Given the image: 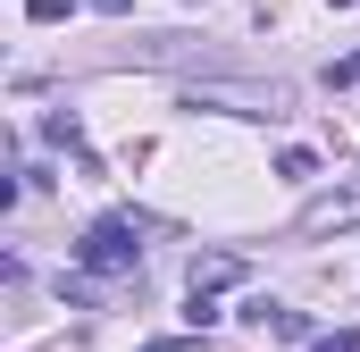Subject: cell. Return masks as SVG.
<instances>
[{
    "mask_svg": "<svg viewBox=\"0 0 360 352\" xmlns=\"http://www.w3.org/2000/svg\"><path fill=\"white\" fill-rule=\"evenodd\" d=\"M143 352H193V344H184V336H168V344H143Z\"/></svg>",
    "mask_w": 360,
    "mask_h": 352,
    "instance_id": "9",
    "label": "cell"
},
{
    "mask_svg": "<svg viewBox=\"0 0 360 352\" xmlns=\"http://www.w3.org/2000/svg\"><path fill=\"white\" fill-rule=\"evenodd\" d=\"M276 176H319V151H302V143H293V151L276 160Z\"/></svg>",
    "mask_w": 360,
    "mask_h": 352,
    "instance_id": "5",
    "label": "cell"
},
{
    "mask_svg": "<svg viewBox=\"0 0 360 352\" xmlns=\"http://www.w3.org/2000/svg\"><path fill=\"white\" fill-rule=\"evenodd\" d=\"M76 260H84L92 277H117V268H134V260H143V227H134V218H101L84 244H76Z\"/></svg>",
    "mask_w": 360,
    "mask_h": 352,
    "instance_id": "1",
    "label": "cell"
},
{
    "mask_svg": "<svg viewBox=\"0 0 360 352\" xmlns=\"http://www.w3.org/2000/svg\"><path fill=\"white\" fill-rule=\"evenodd\" d=\"M68 8H76V0H25V17H34V25H59Z\"/></svg>",
    "mask_w": 360,
    "mask_h": 352,
    "instance_id": "7",
    "label": "cell"
},
{
    "mask_svg": "<svg viewBox=\"0 0 360 352\" xmlns=\"http://www.w3.org/2000/svg\"><path fill=\"white\" fill-rule=\"evenodd\" d=\"M327 8H352V0H327Z\"/></svg>",
    "mask_w": 360,
    "mask_h": 352,
    "instance_id": "10",
    "label": "cell"
},
{
    "mask_svg": "<svg viewBox=\"0 0 360 352\" xmlns=\"http://www.w3.org/2000/svg\"><path fill=\"white\" fill-rule=\"evenodd\" d=\"M310 352H360V327H335V336H310Z\"/></svg>",
    "mask_w": 360,
    "mask_h": 352,
    "instance_id": "6",
    "label": "cell"
},
{
    "mask_svg": "<svg viewBox=\"0 0 360 352\" xmlns=\"http://www.w3.org/2000/svg\"><path fill=\"white\" fill-rule=\"evenodd\" d=\"M327 84H360V51H352V59H335V68H327Z\"/></svg>",
    "mask_w": 360,
    "mask_h": 352,
    "instance_id": "8",
    "label": "cell"
},
{
    "mask_svg": "<svg viewBox=\"0 0 360 352\" xmlns=\"http://www.w3.org/2000/svg\"><path fill=\"white\" fill-rule=\"evenodd\" d=\"M360 218V193H335V201H310L302 210V235H327V227H352Z\"/></svg>",
    "mask_w": 360,
    "mask_h": 352,
    "instance_id": "2",
    "label": "cell"
},
{
    "mask_svg": "<svg viewBox=\"0 0 360 352\" xmlns=\"http://www.w3.org/2000/svg\"><path fill=\"white\" fill-rule=\"evenodd\" d=\"M269 327H276V336H293V344H310V319H302V310H276V302H269Z\"/></svg>",
    "mask_w": 360,
    "mask_h": 352,
    "instance_id": "4",
    "label": "cell"
},
{
    "mask_svg": "<svg viewBox=\"0 0 360 352\" xmlns=\"http://www.w3.org/2000/svg\"><path fill=\"white\" fill-rule=\"evenodd\" d=\"M235 277H243V260H235V252H210V260H193V285H201V294H210V285H235Z\"/></svg>",
    "mask_w": 360,
    "mask_h": 352,
    "instance_id": "3",
    "label": "cell"
}]
</instances>
